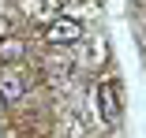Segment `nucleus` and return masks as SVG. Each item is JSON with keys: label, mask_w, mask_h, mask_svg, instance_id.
Here are the masks:
<instances>
[{"label": "nucleus", "mask_w": 146, "mask_h": 138, "mask_svg": "<svg viewBox=\"0 0 146 138\" xmlns=\"http://www.w3.org/2000/svg\"><path fill=\"white\" fill-rule=\"evenodd\" d=\"M79 37H82V22L71 19V15H52L45 22V41L49 45H71Z\"/></svg>", "instance_id": "nucleus-1"}, {"label": "nucleus", "mask_w": 146, "mask_h": 138, "mask_svg": "<svg viewBox=\"0 0 146 138\" xmlns=\"http://www.w3.org/2000/svg\"><path fill=\"white\" fill-rule=\"evenodd\" d=\"M98 108H101V120L109 127L120 120V86H116V78H105L98 86Z\"/></svg>", "instance_id": "nucleus-2"}, {"label": "nucleus", "mask_w": 146, "mask_h": 138, "mask_svg": "<svg viewBox=\"0 0 146 138\" xmlns=\"http://www.w3.org/2000/svg\"><path fill=\"white\" fill-rule=\"evenodd\" d=\"M23 93H26V82L15 71H0V97L4 101H19Z\"/></svg>", "instance_id": "nucleus-3"}, {"label": "nucleus", "mask_w": 146, "mask_h": 138, "mask_svg": "<svg viewBox=\"0 0 146 138\" xmlns=\"http://www.w3.org/2000/svg\"><path fill=\"white\" fill-rule=\"evenodd\" d=\"M23 56V41L19 37H4V41H0V60H4V64H15Z\"/></svg>", "instance_id": "nucleus-4"}]
</instances>
